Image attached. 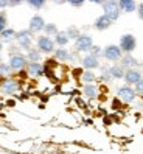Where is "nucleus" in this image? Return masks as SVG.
<instances>
[{
    "label": "nucleus",
    "mask_w": 143,
    "mask_h": 154,
    "mask_svg": "<svg viewBox=\"0 0 143 154\" xmlns=\"http://www.w3.org/2000/svg\"><path fill=\"white\" fill-rule=\"evenodd\" d=\"M67 3H70L72 6H75V8H81L83 5H84V2L86 0H65Z\"/></svg>",
    "instance_id": "nucleus-30"
},
{
    "label": "nucleus",
    "mask_w": 143,
    "mask_h": 154,
    "mask_svg": "<svg viewBox=\"0 0 143 154\" xmlns=\"http://www.w3.org/2000/svg\"><path fill=\"white\" fill-rule=\"evenodd\" d=\"M124 67L120 64V66H112V67H109V73H111V76H112V79H121L123 76H124Z\"/></svg>",
    "instance_id": "nucleus-18"
},
{
    "label": "nucleus",
    "mask_w": 143,
    "mask_h": 154,
    "mask_svg": "<svg viewBox=\"0 0 143 154\" xmlns=\"http://www.w3.org/2000/svg\"><path fill=\"white\" fill-rule=\"evenodd\" d=\"M26 70H28V75H31V76H42L44 75V66L39 61H28Z\"/></svg>",
    "instance_id": "nucleus-14"
},
{
    "label": "nucleus",
    "mask_w": 143,
    "mask_h": 154,
    "mask_svg": "<svg viewBox=\"0 0 143 154\" xmlns=\"http://www.w3.org/2000/svg\"><path fill=\"white\" fill-rule=\"evenodd\" d=\"M2 48H3V41L0 39V50H2Z\"/></svg>",
    "instance_id": "nucleus-37"
},
{
    "label": "nucleus",
    "mask_w": 143,
    "mask_h": 154,
    "mask_svg": "<svg viewBox=\"0 0 143 154\" xmlns=\"http://www.w3.org/2000/svg\"><path fill=\"white\" fill-rule=\"evenodd\" d=\"M118 6L121 13H134L137 10V2L135 0H118Z\"/></svg>",
    "instance_id": "nucleus-15"
},
{
    "label": "nucleus",
    "mask_w": 143,
    "mask_h": 154,
    "mask_svg": "<svg viewBox=\"0 0 143 154\" xmlns=\"http://www.w3.org/2000/svg\"><path fill=\"white\" fill-rule=\"evenodd\" d=\"M123 79L126 81V84H129V86H135L138 81L141 79V72L137 70V69H128L126 72H124Z\"/></svg>",
    "instance_id": "nucleus-10"
},
{
    "label": "nucleus",
    "mask_w": 143,
    "mask_h": 154,
    "mask_svg": "<svg viewBox=\"0 0 143 154\" xmlns=\"http://www.w3.org/2000/svg\"><path fill=\"white\" fill-rule=\"evenodd\" d=\"M41 55H42V51L38 47L26 50V59L28 61H41Z\"/></svg>",
    "instance_id": "nucleus-21"
},
{
    "label": "nucleus",
    "mask_w": 143,
    "mask_h": 154,
    "mask_svg": "<svg viewBox=\"0 0 143 154\" xmlns=\"http://www.w3.org/2000/svg\"><path fill=\"white\" fill-rule=\"evenodd\" d=\"M83 92H84L86 98L93 100V98H96V95H98V89H96V86H95L93 83H87V84H84Z\"/></svg>",
    "instance_id": "nucleus-17"
},
{
    "label": "nucleus",
    "mask_w": 143,
    "mask_h": 154,
    "mask_svg": "<svg viewBox=\"0 0 143 154\" xmlns=\"http://www.w3.org/2000/svg\"><path fill=\"white\" fill-rule=\"evenodd\" d=\"M55 39H51L50 36H39L36 39V47H38L42 53H53L55 51Z\"/></svg>",
    "instance_id": "nucleus-6"
},
{
    "label": "nucleus",
    "mask_w": 143,
    "mask_h": 154,
    "mask_svg": "<svg viewBox=\"0 0 143 154\" xmlns=\"http://www.w3.org/2000/svg\"><path fill=\"white\" fill-rule=\"evenodd\" d=\"M26 3H28L33 10H41V8H44V5L47 3V0H25Z\"/></svg>",
    "instance_id": "nucleus-25"
},
{
    "label": "nucleus",
    "mask_w": 143,
    "mask_h": 154,
    "mask_svg": "<svg viewBox=\"0 0 143 154\" xmlns=\"http://www.w3.org/2000/svg\"><path fill=\"white\" fill-rule=\"evenodd\" d=\"M137 14H138V19L143 20V2L140 5H137Z\"/></svg>",
    "instance_id": "nucleus-32"
},
{
    "label": "nucleus",
    "mask_w": 143,
    "mask_h": 154,
    "mask_svg": "<svg viewBox=\"0 0 143 154\" xmlns=\"http://www.w3.org/2000/svg\"><path fill=\"white\" fill-rule=\"evenodd\" d=\"M92 45H93V39H92V36H89V34H79L75 39V50L76 51H81V53L90 51Z\"/></svg>",
    "instance_id": "nucleus-4"
},
{
    "label": "nucleus",
    "mask_w": 143,
    "mask_h": 154,
    "mask_svg": "<svg viewBox=\"0 0 143 154\" xmlns=\"http://www.w3.org/2000/svg\"><path fill=\"white\" fill-rule=\"evenodd\" d=\"M58 26L56 23H45V26H44V33H45L47 36H55L58 33Z\"/></svg>",
    "instance_id": "nucleus-24"
},
{
    "label": "nucleus",
    "mask_w": 143,
    "mask_h": 154,
    "mask_svg": "<svg viewBox=\"0 0 143 154\" xmlns=\"http://www.w3.org/2000/svg\"><path fill=\"white\" fill-rule=\"evenodd\" d=\"M25 0H10V6H17V5H20L23 3Z\"/></svg>",
    "instance_id": "nucleus-33"
},
{
    "label": "nucleus",
    "mask_w": 143,
    "mask_h": 154,
    "mask_svg": "<svg viewBox=\"0 0 143 154\" xmlns=\"http://www.w3.org/2000/svg\"><path fill=\"white\" fill-rule=\"evenodd\" d=\"M90 55H93V56H96V58H100L101 55H103V50L100 48V47H96V45H92V48H90Z\"/></svg>",
    "instance_id": "nucleus-29"
},
{
    "label": "nucleus",
    "mask_w": 143,
    "mask_h": 154,
    "mask_svg": "<svg viewBox=\"0 0 143 154\" xmlns=\"http://www.w3.org/2000/svg\"><path fill=\"white\" fill-rule=\"evenodd\" d=\"M135 92H137V95H141L143 97V78L135 84Z\"/></svg>",
    "instance_id": "nucleus-31"
},
{
    "label": "nucleus",
    "mask_w": 143,
    "mask_h": 154,
    "mask_svg": "<svg viewBox=\"0 0 143 154\" xmlns=\"http://www.w3.org/2000/svg\"><path fill=\"white\" fill-rule=\"evenodd\" d=\"M11 72L10 64H5V62H0V75H8Z\"/></svg>",
    "instance_id": "nucleus-28"
},
{
    "label": "nucleus",
    "mask_w": 143,
    "mask_h": 154,
    "mask_svg": "<svg viewBox=\"0 0 143 154\" xmlns=\"http://www.w3.org/2000/svg\"><path fill=\"white\" fill-rule=\"evenodd\" d=\"M95 73H93V72L92 70H84L83 72V75H81V79H83V83L84 84H87V83H93V81H95Z\"/></svg>",
    "instance_id": "nucleus-23"
},
{
    "label": "nucleus",
    "mask_w": 143,
    "mask_h": 154,
    "mask_svg": "<svg viewBox=\"0 0 143 154\" xmlns=\"http://www.w3.org/2000/svg\"><path fill=\"white\" fill-rule=\"evenodd\" d=\"M14 36H16V31L13 28H5L2 33H0V39H2L3 42H11L14 39Z\"/></svg>",
    "instance_id": "nucleus-22"
},
{
    "label": "nucleus",
    "mask_w": 143,
    "mask_h": 154,
    "mask_svg": "<svg viewBox=\"0 0 143 154\" xmlns=\"http://www.w3.org/2000/svg\"><path fill=\"white\" fill-rule=\"evenodd\" d=\"M112 23H114V22H112L106 14H101L100 17H96V19H95L93 28H95L96 31H104V30H107V28H111Z\"/></svg>",
    "instance_id": "nucleus-11"
},
{
    "label": "nucleus",
    "mask_w": 143,
    "mask_h": 154,
    "mask_svg": "<svg viewBox=\"0 0 143 154\" xmlns=\"http://www.w3.org/2000/svg\"><path fill=\"white\" fill-rule=\"evenodd\" d=\"M101 6H103L104 14L109 17L112 22L118 20V17H120V14H121L120 6H118V0H104V2L101 3Z\"/></svg>",
    "instance_id": "nucleus-1"
},
{
    "label": "nucleus",
    "mask_w": 143,
    "mask_h": 154,
    "mask_svg": "<svg viewBox=\"0 0 143 154\" xmlns=\"http://www.w3.org/2000/svg\"><path fill=\"white\" fill-rule=\"evenodd\" d=\"M70 38H68V34L65 31H58L55 34V44L59 45V47H65V45L68 44Z\"/></svg>",
    "instance_id": "nucleus-20"
},
{
    "label": "nucleus",
    "mask_w": 143,
    "mask_h": 154,
    "mask_svg": "<svg viewBox=\"0 0 143 154\" xmlns=\"http://www.w3.org/2000/svg\"><path fill=\"white\" fill-rule=\"evenodd\" d=\"M44 26H45V20L44 17L39 14H34L31 19H30V25H28V30L34 34V33H41L44 31Z\"/></svg>",
    "instance_id": "nucleus-9"
},
{
    "label": "nucleus",
    "mask_w": 143,
    "mask_h": 154,
    "mask_svg": "<svg viewBox=\"0 0 143 154\" xmlns=\"http://www.w3.org/2000/svg\"><path fill=\"white\" fill-rule=\"evenodd\" d=\"M103 56H104V59L111 61V62H117V61L121 59L123 51H121V48H120V45L111 44V45H107V47L103 48Z\"/></svg>",
    "instance_id": "nucleus-3"
},
{
    "label": "nucleus",
    "mask_w": 143,
    "mask_h": 154,
    "mask_svg": "<svg viewBox=\"0 0 143 154\" xmlns=\"http://www.w3.org/2000/svg\"><path fill=\"white\" fill-rule=\"evenodd\" d=\"M0 62H2V55H0Z\"/></svg>",
    "instance_id": "nucleus-38"
},
{
    "label": "nucleus",
    "mask_w": 143,
    "mask_h": 154,
    "mask_svg": "<svg viewBox=\"0 0 143 154\" xmlns=\"http://www.w3.org/2000/svg\"><path fill=\"white\" fill-rule=\"evenodd\" d=\"M65 33L68 34V38H70V39H76L78 36L81 34V33H79V30L76 28V26H68V28L65 30Z\"/></svg>",
    "instance_id": "nucleus-27"
},
{
    "label": "nucleus",
    "mask_w": 143,
    "mask_h": 154,
    "mask_svg": "<svg viewBox=\"0 0 143 154\" xmlns=\"http://www.w3.org/2000/svg\"><path fill=\"white\" fill-rule=\"evenodd\" d=\"M10 67H11V70H14V72H19V70H22V69H25L26 67V64H28V59H26V56H23V55H20V53H11V56H10Z\"/></svg>",
    "instance_id": "nucleus-7"
},
{
    "label": "nucleus",
    "mask_w": 143,
    "mask_h": 154,
    "mask_svg": "<svg viewBox=\"0 0 143 154\" xmlns=\"http://www.w3.org/2000/svg\"><path fill=\"white\" fill-rule=\"evenodd\" d=\"M89 2H90V3H95V5H101L104 0H89Z\"/></svg>",
    "instance_id": "nucleus-35"
},
{
    "label": "nucleus",
    "mask_w": 143,
    "mask_h": 154,
    "mask_svg": "<svg viewBox=\"0 0 143 154\" xmlns=\"http://www.w3.org/2000/svg\"><path fill=\"white\" fill-rule=\"evenodd\" d=\"M14 39L17 41V44H19L22 48L30 50V48H31V42H33V33H31L30 30H20V31H16Z\"/></svg>",
    "instance_id": "nucleus-5"
},
{
    "label": "nucleus",
    "mask_w": 143,
    "mask_h": 154,
    "mask_svg": "<svg viewBox=\"0 0 143 154\" xmlns=\"http://www.w3.org/2000/svg\"><path fill=\"white\" fill-rule=\"evenodd\" d=\"M120 48L123 53H132L134 50L137 48V39H135V36L128 33V34H123L121 38H120Z\"/></svg>",
    "instance_id": "nucleus-2"
},
{
    "label": "nucleus",
    "mask_w": 143,
    "mask_h": 154,
    "mask_svg": "<svg viewBox=\"0 0 143 154\" xmlns=\"http://www.w3.org/2000/svg\"><path fill=\"white\" fill-rule=\"evenodd\" d=\"M55 58L58 61H70L72 59V55H70V51L64 47H61V48H55Z\"/></svg>",
    "instance_id": "nucleus-19"
},
{
    "label": "nucleus",
    "mask_w": 143,
    "mask_h": 154,
    "mask_svg": "<svg viewBox=\"0 0 143 154\" xmlns=\"http://www.w3.org/2000/svg\"><path fill=\"white\" fill-rule=\"evenodd\" d=\"M5 28H8V17H6L5 11H0V33Z\"/></svg>",
    "instance_id": "nucleus-26"
},
{
    "label": "nucleus",
    "mask_w": 143,
    "mask_h": 154,
    "mask_svg": "<svg viewBox=\"0 0 143 154\" xmlns=\"http://www.w3.org/2000/svg\"><path fill=\"white\" fill-rule=\"evenodd\" d=\"M51 2H55V3H59V5H61V3H65V0H51Z\"/></svg>",
    "instance_id": "nucleus-36"
},
{
    "label": "nucleus",
    "mask_w": 143,
    "mask_h": 154,
    "mask_svg": "<svg viewBox=\"0 0 143 154\" xmlns=\"http://www.w3.org/2000/svg\"><path fill=\"white\" fill-rule=\"evenodd\" d=\"M19 83H17L16 79H6L5 83L2 84V92L5 95H14L19 92Z\"/></svg>",
    "instance_id": "nucleus-13"
},
{
    "label": "nucleus",
    "mask_w": 143,
    "mask_h": 154,
    "mask_svg": "<svg viewBox=\"0 0 143 154\" xmlns=\"http://www.w3.org/2000/svg\"><path fill=\"white\" fill-rule=\"evenodd\" d=\"M81 64H83V67L86 70H95V69L100 67V61H98L96 56L90 55V53H87V55L81 59Z\"/></svg>",
    "instance_id": "nucleus-12"
},
{
    "label": "nucleus",
    "mask_w": 143,
    "mask_h": 154,
    "mask_svg": "<svg viewBox=\"0 0 143 154\" xmlns=\"http://www.w3.org/2000/svg\"><path fill=\"white\" fill-rule=\"evenodd\" d=\"M120 64L124 67V69H135L137 66H138V62H137V59L134 58L131 53H126L124 56H121V59H120Z\"/></svg>",
    "instance_id": "nucleus-16"
},
{
    "label": "nucleus",
    "mask_w": 143,
    "mask_h": 154,
    "mask_svg": "<svg viewBox=\"0 0 143 154\" xmlns=\"http://www.w3.org/2000/svg\"><path fill=\"white\" fill-rule=\"evenodd\" d=\"M117 95H118V98H120V100H123V101H126V103H132L134 100H135V97H137V92H135V89H132L129 84H126V86L118 87Z\"/></svg>",
    "instance_id": "nucleus-8"
},
{
    "label": "nucleus",
    "mask_w": 143,
    "mask_h": 154,
    "mask_svg": "<svg viewBox=\"0 0 143 154\" xmlns=\"http://www.w3.org/2000/svg\"><path fill=\"white\" fill-rule=\"evenodd\" d=\"M6 6H10V0H0V8H6Z\"/></svg>",
    "instance_id": "nucleus-34"
}]
</instances>
